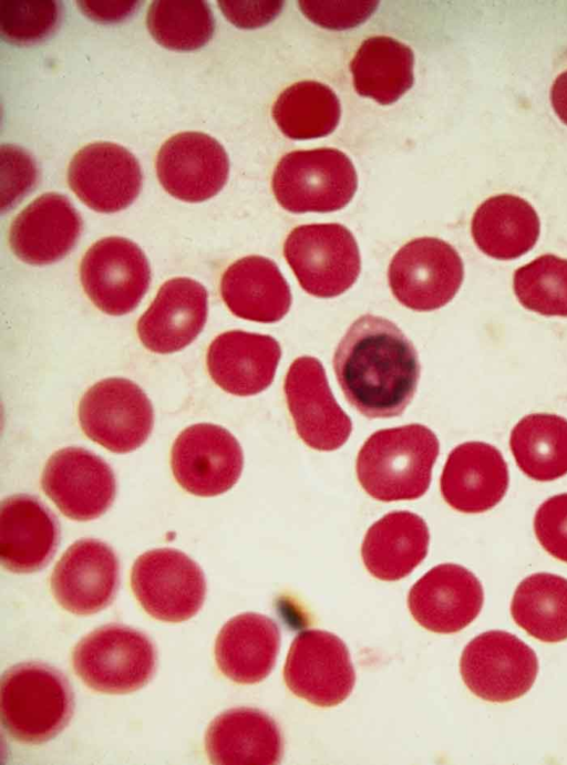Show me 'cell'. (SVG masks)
<instances>
[{"label": "cell", "mask_w": 567, "mask_h": 765, "mask_svg": "<svg viewBox=\"0 0 567 765\" xmlns=\"http://www.w3.org/2000/svg\"><path fill=\"white\" fill-rule=\"evenodd\" d=\"M73 706L66 678L48 664L19 663L2 675V725L21 743L40 744L56 736L71 720Z\"/></svg>", "instance_id": "3"}, {"label": "cell", "mask_w": 567, "mask_h": 765, "mask_svg": "<svg viewBox=\"0 0 567 765\" xmlns=\"http://www.w3.org/2000/svg\"><path fill=\"white\" fill-rule=\"evenodd\" d=\"M509 446L528 477L549 482L567 474V420L547 413L529 414L512 430Z\"/></svg>", "instance_id": "31"}, {"label": "cell", "mask_w": 567, "mask_h": 765, "mask_svg": "<svg viewBox=\"0 0 567 765\" xmlns=\"http://www.w3.org/2000/svg\"><path fill=\"white\" fill-rule=\"evenodd\" d=\"M511 613L522 629L543 642L567 639V579L538 572L517 586Z\"/></svg>", "instance_id": "32"}, {"label": "cell", "mask_w": 567, "mask_h": 765, "mask_svg": "<svg viewBox=\"0 0 567 765\" xmlns=\"http://www.w3.org/2000/svg\"><path fill=\"white\" fill-rule=\"evenodd\" d=\"M280 647V631L270 618L241 613L227 621L215 643L219 671L240 684L262 681L274 669Z\"/></svg>", "instance_id": "26"}, {"label": "cell", "mask_w": 567, "mask_h": 765, "mask_svg": "<svg viewBox=\"0 0 567 765\" xmlns=\"http://www.w3.org/2000/svg\"><path fill=\"white\" fill-rule=\"evenodd\" d=\"M284 256L301 288L318 298L346 292L361 269L357 241L340 224L296 227L285 240Z\"/></svg>", "instance_id": "6"}, {"label": "cell", "mask_w": 567, "mask_h": 765, "mask_svg": "<svg viewBox=\"0 0 567 765\" xmlns=\"http://www.w3.org/2000/svg\"><path fill=\"white\" fill-rule=\"evenodd\" d=\"M358 178L350 158L337 148L295 151L278 162L272 192L291 213H329L343 208L355 194Z\"/></svg>", "instance_id": "5"}, {"label": "cell", "mask_w": 567, "mask_h": 765, "mask_svg": "<svg viewBox=\"0 0 567 765\" xmlns=\"http://www.w3.org/2000/svg\"><path fill=\"white\" fill-rule=\"evenodd\" d=\"M146 25L162 46L192 51L204 46L213 37L215 20L205 1H154L147 11Z\"/></svg>", "instance_id": "34"}, {"label": "cell", "mask_w": 567, "mask_h": 765, "mask_svg": "<svg viewBox=\"0 0 567 765\" xmlns=\"http://www.w3.org/2000/svg\"><path fill=\"white\" fill-rule=\"evenodd\" d=\"M223 13L240 28H256L268 23L280 12V1H218Z\"/></svg>", "instance_id": "39"}, {"label": "cell", "mask_w": 567, "mask_h": 765, "mask_svg": "<svg viewBox=\"0 0 567 765\" xmlns=\"http://www.w3.org/2000/svg\"><path fill=\"white\" fill-rule=\"evenodd\" d=\"M513 286L526 309L567 317V259L555 255L537 257L515 271Z\"/></svg>", "instance_id": "35"}, {"label": "cell", "mask_w": 567, "mask_h": 765, "mask_svg": "<svg viewBox=\"0 0 567 765\" xmlns=\"http://www.w3.org/2000/svg\"><path fill=\"white\" fill-rule=\"evenodd\" d=\"M333 369L347 401L369 418L402 414L421 371L417 352L401 329L373 314L349 327L334 351Z\"/></svg>", "instance_id": "1"}, {"label": "cell", "mask_w": 567, "mask_h": 765, "mask_svg": "<svg viewBox=\"0 0 567 765\" xmlns=\"http://www.w3.org/2000/svg\"><path fill=\"white\" fill-rule=\"evenodd\" d=\"M80 276L85 293L101 311L121 316L132 311L146 293L151 270L136 244L106 237L85 252Z\"/></svg>", "instance_id": "12"}, {"label": "cell", "mask_w": 567, "mask_h": 765, "mask_svg": "<svg viewBox=\"0 0 567 765\" xmlns=\"http://www.w3.org/2000/svg\"><path fill=\"white\" fill-rule=\"evenodd\" d=\"M303 13L329 29H346L363 22L375 9V1H300Z\"/></svg>", "instance_id": "38"}, {"label": "cell", "mask_w": 567, "mask_h": 765, "mask_svg": "<svg viewBox=\"0 0 567 765\" xmlns=\"http://www.w3.org/2000/svg\"><path fill=\"white\" fill-rule=\"evenodd\" d=\"M464 277L463 261L446 241L416 238L393 256L388 271L395 299L415 311H432L449 303Z\"/></svg>", "instance_id": "7"}, {"label": "cell", "mask_w": 567, "mask_h": 765, "mask_svg": "<svg viewBox=\"0 0 567 765\" xmlns=\"http://www.w3.org/2000/svg\"><path fill=\"white\" fill-rule=\"evenodd\" d=\"M132 590L153 618L182 622L200 609L206 581L199 566L184 552L172 548L153 549L141 555L131 572Z\"/></svg>", "instance_id": "8"}, {"label": "cell", "mask_w": 567, "mask_h": 765, "mask_svg": "<svg viewBox=\"0 0 567 765\" xmlns=\"http://www.w3.org/2000/svg\"><path fill=\"white\" fill-rule=\"evenodd\" d=\"M207 291L189 278H173L158 290L137 322V334L148 350L176 352L202 331L207 318Z\"/></svg>", "instance_id": "22"}, {"label": "cell", "mask_w": 567, "mask_h": 765, "mask_svg": "<svg viewBox=\"0 0 567 765\" xmlns=\"http://www.w3.org/2000/svg\"><path fill=\"white\" fill-rule=\"evenodd\" d=\"M439 451L436 435L424 425L380 430L358 453V480L381 502L416 499L430 486Z\"/></svg>", "instance_id": "2"}, {"label": "cell", "mask_w": 567, "mask_h": 765, "mask_svg": "<svg viewBox=\"0 0 567 765\" xmlns=\"http://www.w3.org/2000/svg\"><path fill=\"white\" fill-rule=\"evenodd\" d=\"M76 675L90 689L124 694L144 686L156 669L150 638L131 627L111 623L83 637L72 654Z\"/></svg>", "instance_id": "4"}, {"label": "cell", "mask_w": 567, "mask_h": 765, "mask_svg": "<svg viewBox=\"0 0 567 765\" xmlns=\"http://www.w3.org/2000/svg\"><path fill=\"white\" fill-rule=\"evenodd\" d=\"M430 534L425 521L411 511H391L367 531L361 556L375 578L394 581L411 573L427 554Z\"/></svg>", "instance_id": "28"}, {"label": "cell", "mask_w": 567, "mask_h": 765, "mask_svg": "<svg viewBox=\"0 0 567 765\" xmlns=\"http://www.w3.org/2000/svg\"><path fill=\"white\" fill-rule=\"evenodd\" d=\"M156 174L173 197L198 203L212 198L228 178V156L219 142L200 132L168 138L156 156Z\"/></svg>", "instance_id": "17"}, {"label": "cell", "mask_w": 567, "mask_h": 765, "mask_svg": "<svg viewBox=\"0 0 567 765\" xmlns=\"http://www.w3.org/2000/svg\"><path fill=\"white\" fill-rule=\"evenodd\" d=\"M281 349L270 335L227 331L214 339L207 352V369L224 391L248 396L266 390L274 381Z\"/></svg>", "instance_id": "23"}, {"label": "cell", "mask_w": 567, "mask_h": 765, "mask_svg": "<svg viewBox=\"0 0 567 765\" xmlns=\"http://www.w3.org/2000/svg\"><path fill=\"white\" fill-rule=\"evenodd\" d=\"M284 680L295 695L330 707L350 695L355 672L344 642L330 632L312 629L300 632L292 641Z\"/></svg>", "instance_id": "11"}, {"label": "cell", "mask_w": 567, "mask_h": 765, "mask_svg": "<svg viewBox=\"0 0 567 765\" xmlns=\"http://www.w3.org/2000/svg\"><path fill=\"white\" fill-rule=\"evenodd\" d=\"M284 392L295 428L309 447L333 451L347 442L351 420L332 395L318 359H296L286 374Z\"/></svg>", "instance_id": "13"}, {"label": "cell", "mask_w": 567, "mask_h": 765, "mask_svg": "<svg viewBox=\"0 0 567 765\" xmlns=\"http://www.w3.org/2000/svg\"><path fill=\"white\" fill-rule=\"evenodd\" d=\"M220 293L235 316L262 323L281 320L292 301L277 265L261 256L244 257L231 263L221 277Z\"/></svg>", "instance_id": "27"}, {"label": "cell", "mask_w": 567, "mask_h": 765, "mask_svg": "<svg viewBox=\"0 0 567 765\" xmlns=\"http://www.w3.org/2000/svg\"><path fill=\"white\" fill-rule=\"evenodd\" d=\"M272 116L280 131L289 138H318L336 130L341 106L338 96L328 85L301 81L278 96Z\"/></svg>", "instance_id": "33"}, {"label": "cell", "mask_w": 567, "mask_h": 765, "mask_svg": "<svg viewBox=\"0 0 567 765\" xmlns=\"http://www.w3.org/2000/svg\"><path fill=\"white\" fill-rule=\"evenodd\" d=\"M539 218L525 199L502 194L483 201L472 219V236L485 255L501 260L529 251L539 236Z\"/></svg>", "instance_id": "29"}, {"label": "cell", "mask_w": 567, "mask_h": 765, "mask_svg": "<svg viewBox=\"0 0 567 765\" xmlns=\"http://www.w3.org/2000/svg\"><path fill=\"white\" fill-rule=\"evenodd\" d=\"M502 453L483 442H466L449 455L441 476L444 500L462 513H483L498 504L508 487Z\"/></svg>", "instance_id": "20"}, {"label": "cell", "mask_w": 567, "mask_h": 765, "mask_svg": "<svg viewBox=\"0 0 567 765\" xmlns=\"http://www.w3.org/2000/svg\"><path fill=\"white\" fill-rule=\"evenodd\" d=\"M172 471L188 493L220 495L238 480L244 465L241 447L226 428L199 423L184 430L172 447Z\"/></svg>", "instance_id": "14"}, {"label": "cell", "mask_w": 567, "mask_h": 765, "mask_svg": "<svg viewBox=\"0 0 567 765\" xmlns=\"http://www.w3.org/2000/svg\"><path fill=\"white\" fill-rule=\"evenodd\" d=\"M550 100L556 115L567 125V71L556 77L551 86Z\"/></svg>", "instance_id": "41"}, {"label": "cell", "mask_w": 567, "mask_h": 765, "mask_svg": "<svg viewBox=\"0 0 567 765\" xmlns=\"http://www.w3.org/2000/svg\"><path fill=\"white\" fill-rule=\"evenodd\" d=\"M59 544L55 516L37 497L14 495L0 510V559L12 572H33L43 568Z\"/></svg>", "instance_id": "24"}, {"label": "cell", "mask_w": 567, "mask_h": 765, "mask_svg": "<svg viewBox=\"0 0 567 765\" xmlns=\"http://www.w3.org/2000/svg\"><path fill=\"white\" fill-rule=\"evenodd\" d=\"M137 6V1H79V7L87 17L102 22L120 21Z\"/></svg>", "instance_id": "40"}, {"label": "cell", "mask_w": 567, "mask_h": 765, "mask_svg": "<svg viewBox=\"0 0 567 765\" xmlns=\"http://www.w3.org/2000/svg\"><path fill=\"white\" fill-rule=\"evenodd\" d=\"M413 62L408 45L390 37H371L350 64L354 89L382 105L392 104L412 87Z\"/></svg>", "instance_id": "30"}, {"label": "cell", "mask_w": 567, "mask_h": 765, "mask_svg": "<svg viewBox=\"0 0 567 765\" xmlns=\"http://www.w3.org/2000/svg\"><path fill=\"white\" fill-rule=\"evenodd\" d=\"M55 1H1V37L14 44H32L48 38L60 21Z\"/></svg>", "instance_id": "36"}, {"label": "cell", "mask_w": 567, "mask_h": 765, "mask_svg": "<svg viewBox=\"0 0 567 765\" xmlns=\"http://www.w3.org/2000/svg\"><path fill=\"white\" fill-rule=\"evenodd\" d=\"M534 530L549 555L567 562V493L555 495L538 507Z\"/></svg>", "instance_id": "37"}, {"label": "cell", "mask_w": 567, "mask_h": 765, "mask_svg": "<svg viewBox=\"0 0 567 765\" xmlns=\"http://www.w3.org/2000/svg\"><path fill=\"white\" fill-rule=\"evenodd\" d=\"M484 592L478 579L455 564L435 566L410 589L408 606L414 620L437 633H454L480 613Z\"/></svg>", "instance_id": "19"}, {"label": "cell", "mask_w": 567, "mask_h": 765, "mask_svg": "<svg viewBox=\"0 0 567 765\" xmlns=\"http://www.w3.org/2000/svg\"><path fill=\"white\" fill-rule=\"evenodd\" d=\"M205 747L214 764H277L284 742L277 723L265 712L236 707L209 724Z\"/></svg>", "instance_id": "25"}, {"label": "cell", "mask_w": 567, "mask_h": 765, "mask_svg": "<svg viewBox=\"0 0 567 765\" xmlns=\"http://www.w3.org/2000/svg\"><path fill=\"white\" fill-rule=\"evenodd\" d=\"M82 231V219L61 194L47 193L31 201L12 221L9 244L30 265H48L66 256Z\"/></svg>", "instance_id": "21"}, {"label": "cell", "mask_w": 567, "mask_h": 765, "mask_svg": "<svg viewBox=\"0 0 567 765\" xmlns=\"http://www.w3.org/2000/svg\"><path fill=\"white\" fill-rule=\"evenodd\" d=\"M79 421L85 435L114 453L138 448L153 428V407L144 391L122 378L102 380L91 386L79 405Z\"/></svg>", "instance_id": "9"}, {"label": "cell", "mask_w": 567, "mask_h": 765, "mask_svg": "<svg viewBox=\"0 0 567 765\" xmlns=\"http://www.w3.org/2000/svg\"><path fill=\"white\" fill-rule=\"evenodd\" d=\"M120 582L118 559L105 542L84 538L71 545L51 576V589L61 607L87 616L106 608Z\"/></svg>", "instance_id": "18"}, {"label": "cell", "mask_w": 567, "mask_h": 765, "mask_svg": "<svg viewBox=\"0 0 567 765\" xmlns=\"http://www.w3.org/2000/svg\"><path fill=\"white\" fill-rule=\"evenodd\" d=\"M73 193L99 213H116L130 206L142 187L135 156L121 145L96 142L75 153L68 168Z\"/></svg>", "instance_id": "16"}, {"label": "cell", "mask_w": 567, "mask_h": 765, "mask_svg": "<svg viewBox=\"0 0 567 765\" xmlns=\"http://www.w3.org/2000/svg\"><path fill=\"white\" fill-rule=\"evenodd\" d=\"M460 671L466 686L489 702L520 697L535 682L538 661L533 649L516 635L486 631L464 648Z\"/></svg>", "instance_id": "10"}, {"label": "cell", "mask_w": 567, "mask_h": 765, "mask_svg": "<svg viewBox=\"0 0 567 765\" xmlns=\"http://www.w3.org/2000/svg\"><path fill=\"white\" fill-rule=\"evenodd\" d=\"M41 485L66 517L80 521L103 515L116 492L110 465L82 447H65L54 453L43 469Z\"/></svg>", "instance_id": "15"}]
</instances>
